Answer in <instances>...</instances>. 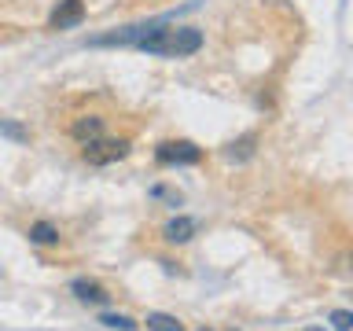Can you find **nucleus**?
<instances>
[{"label": "nucleus", "instance_id": "nucleus-1", "mask_svg": "<svg viewBox=\"0 0 353 331\" xmlns=\"http://www.w3.org/2000/svg\"><path fill=\"white\" fill-rule=\"evenodd\" d=\"M162 22L137 44L140 52L165 55V59H184V55H195L199 48H203V30L199 26H170V30H162Z\"/></svg>", "mask_w": 353, "mask_h": 331}, {"label": "nucleus", "instance_id": "nucleus-2", "mask_svg": "<svg viewBox=\"0 0 353 331\" xmlns=\"http://www.w3.org/2000/svg\"><path fill=\"white\" fill-rule=\"evenodd\" d=\"M132 143L125 137H99L92 143H85V162H92V166H110V162H118V159H125Z\"/></svg>", "mask_w": 353, "mask_h": 331}, {"label": "nucleus", "instance_id": "nucleus-3", "mask_svg": "<svg viewBox=\"0 0 353 331\" xmlns=\"http://www.w3.org/2000/svg\"><path fill=\"white\" fill-rule=\"evenodd\" d=\"M154 159L162 166H195L203 162V148H195L192 140H165L154 148Z\"/></svg>", "mask_w": 353, "mask_h": 331}, {"label": "nucleus", "instance_id": "nucleus-4", "mask_svg": "<svg viewBox=\"0 0 353 331\" xmlns=\"http://www.w3.org/2000/svg\"><path fill=\"white\" fill-rule=\"evenodd\" d=\"M85 22V4L81 0H59L48 19V30H74Z\"/></svg>", "mask_w": 353, "mask_h": 331}, {"label": "nucleus", "instance_id": "nucleus-5", "mask_svg": "<svg viewBox=\"0 0 353 331\" xmlns=\"http://www.w3.org/2000/svg\"><path fill=\"white\" fill-rule=\"evenodd\" d=\"M70 137L81 143V148H85V143H92V140H99V137H103V118H99V114L74 118V121H70Z\"/></svg>", "mask_w": 353, "mask_h": 331}, {"label": "nucleus", "instance_id": "nucleus-6", "mask_svg": "<svg viewBox=\"0 0 353 331\" xmlns=\"http://www.w3.org/2000/svg\"><path fill=\"white\" fill-rule=\"evenodd\" d=\"M70 291H74V298H77V302H85V305H103L107 298H110L103 283H96V280H85V276H81V280H74V283H70Z\"/></svg>", "mask_w": 353, "mask_h": 331}, {"label": "nucleus", "instance_id": "nucleus-7", "mask_svg": "<svg viewBox=\"0 0 353 331\" xmlns=\"http://www.w3.org/2000/svg\"><path fill=\"white\" fill-rule=\"evenodd\" d=\"M199 232V221L195 217H173L170 225L162 228V236H165V243H188Z\"/></svg>", "mask_w": 353, "mask_h": 331}, {"label": "nucleus", "instance_id": "nucleus-8", "mask_svg": "<svg viewBox=\"0 0 353 331\" xmlns=\"http://www.w3.org/2000/svg\"><path fill=\"white\" fill-rule=\"evenodd\" d=\"M254 151H258V137H254V132H247V137H239V140L228 143V148H225V159H228V162H247V159H254Z\"/></svg>", "mask_w": 353, "mask_h": 331}, {"label": "nucleus", "instance_id": "nucleus-9", "mask_svg": "<svg viewBox=\"0 0 353 331\" xmlns=\"http://www.w3.org/2000/svg\"><path fill=\"white\" fill-rule=\"evenodd\" d=\"M30 239L41 243V247H52V243H59V228H55L52 221H37V225L30 228Z\"/></svg>", "mask_w": 353, "mask_h": 331}, {"label": "nucleus", "instance_id": "nucleus-10", "mask_svg": "<svg viewBox=\"0 0 353 331\" xmlns=\"http://www.w3.org/2000/svg\"><path fill=\"white\" fill-rule=\"evenodd\" d=\"M143 324H148V331H184V324L170 313H148Z\"/></svg>", "mask_w": 353, "mask_h": 331}, {"label": "nucleus", "instance_id": "nucleus-11", "mask_svg": "<svg viewBox=\"0 0 353 331\" xmlns=\"http://www.w3.org/2000/svg\"><path fill=\"white\" fill-rule=\"evenodd\" d=\"M99 324L110 328V331H132V328H137V320L121 317V313H103V317H99Z\"/></svg>", "mask_w": 353, "mask_h": 331}, {"label": "nucleus", "instance_id": "nucleus-12", "mask_svg": "<svg viewBox=\"0 0 353 331\" xmlns=\"http://www.w3.org/2000/svg\"><path fill=\"white\" fill-rule=\"evenodd\" d=\"M331 324H335V331H353V313L350 309H335V313H331Z\"/></svg>", "mask_w": 353, "mask_h": 331}, {"label": "nucleus", "instance_id": "nucleus-13", "mask_svg": "<svg viewBox=\"0 0 353 331\" xmlns=\"http://www.w3.org/2000/svg\"><path fill=\"white\" fill-rule=\"evenodd\" d=\"M0 132L11 137V140H30V132L22 129V126H15V121H8V118H0Z\"/></svg>", "mask_w": 353, "mask_h": 331}, {"label": "nucleus", "instance_id": "nucleus-14", "mask_svg": "<svg viewBox=\"0 0 353 331\" xmlns=\"http://www.w3.org/2000/svg\"><path fill=\"white\" fill-rule=\"evenodd\" d=\"M203 331H214V328H203Z\"/></svg>", "mask_w": 353, "mask_h": 331}]
</instances>
